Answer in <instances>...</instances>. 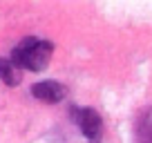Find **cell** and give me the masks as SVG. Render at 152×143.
<instances>
[{"label": "cell", "instance_id": "cell-3", "mask_svg": "<svg viewBox=\"0 0 152 143\" xmlns=\"http://www.w3.org/2000/svg\"><path fill=\"white\" fill-rule=\"evenodd\" d=\"M31 96L45 103H61L67 96V87L58 81H40L31 85Z\"/></svg>", "mask_w": 152, "mask_h": 143}, {"label": "cell", "instance_id": "cell-4", "mask_svg": "<svg viewBox=\"0 0 152 143\" xmlns=\"http://www.w3.org/2000/svg\"><path fill=\"white\" fill-rule=\"evenodd\" d=\"M134 143H152V105L137 116L134 123Z\"/></svg>", "mask_w": 152, "mask_h": 143}, {"label": "cell", "instance_id": "cell-2", "mask_svg": "<svg viewBox=\"0 0 152 143\" xmlns=\"http://www.w3.org/2000/svg\"><path fill=\"white\" fill-rule=\"evenodd\" d=\"M76 123L81 128V132L87 136L90 143H99L101 136H103V119L99 116L96 110H90V107H83V110H76Z\"/></svg>", "mask_w": 152, "mask_h": 143}, {"label": "cell", "instance_id": "cell-1", "mask_svg": "<svg viewBox=\"0 0 152 143\" xmlns=\"http://www.w3.org/2000/svg\"><path fill=\"white\" fill-rule=\"evenodd\" d=\"M52 52H54V45L49 40L27 36L14 47L11 61L18 67H25L29 72H43L49 65V61H52Z\"/></svg>", "mask_w": 152, "mask_h": 143}, {"label": "cell", "instance_id": "cell-5", "mask_svg": "<svg viewBox=\"0 0 152 143\" xmlns=\"http://www.w3.org/2000/svg\"><path fill=\"white\" fill-rule=\"evenodd\" d=\"M0 81L9 87H16L23 81V74H20V67L16 65L11 58H0Z\"/></svg>", "mask_w": 152, "mask_h": 143}]
</instances>
